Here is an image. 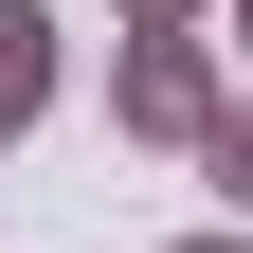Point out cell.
<instances>
[{
	"label": "cell",
	"instance_id": "obj_6",
	"mask_svg": "<svg viewBox=\"0 0 253 253\" xmlns=\"http://www.w3.org/2000/svg\"><path fill=\"white\" fill-rule=\"evenodd\" d=\"M217 37H235V54H253V0H217Z\"/></svg>",
	"mask_w": 253,
	"mask_h": 253
},
{
	"label": "cell",
	"instance_id": "obj_1",
	"mask_svg": "<svg viewBox=\"0 0 253 253\" xmlns=\"http://www.w3.org/2000/svg\"><path fill=\"white\" fill-rule=\"evenodd\" d=\"M109 109H126V145H199V126L235 109V90H217V37H126Z\"/></svg>",
	"mask_w": 253,
	"mask_h": 253
},
{
	"label": "cell",
	"instance_id": "obj_5",
	"mask_svg": "<svg viewBox=\"0 0 253 253\" xmlns=\"http://www.w3.org/2000/svg\"><path fill=\"white\" fill-rule=\"evenodd\" d=\"M163 253H253V235H235V217H217V235H163Z\"/></svg>",
	"mask_w": 253,
	"mask_h": 253
},
{
	"label": "cell",
	"instance_id": "obj_4",
	"mask_svg": "<svg viewBox=\"0 0 253 253\" xmlns=\"http://www.w3.org/2000/svg\"><path fill=\"white\" fill-rule=\"evenodd\" d=\"M126 37H217V0H109Z\"/></svg>",
	"mask_w": 253,
	"mask_h": 253
},
{
	"label": "cell",
	"instance_id": "obj_3",
	"mask_svg": "<svg viewBox=\"0 0 253 253\" xmlns=\"http://www.w3.org/2000/svg\"><path fill=\"white\" fill-rule=\"evenodd\" d=\"M199 181H217V199H235V235H253V90H235V109L199 126Z\"/></svg>",
	"mask_w": 253,
	"mask_h": 253
},
{
	"label": "cell",
	"instance_id": "obj_2",
	"mask_svg": "<svg viewBox=\"0 0 253 253\" xmlns=\"http://www.w3.org/2000/svg\"><path fill=\"white\" fill-rule=\"evenodd\" d=\"M54 73H73L54 18H37V0H0V145H37V126H54Z\"/></svg>",
	"mask_w": 253,
	"mask_h": 253
}]
</instances>
